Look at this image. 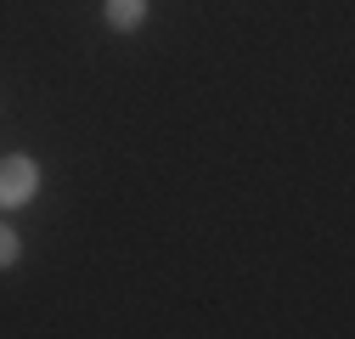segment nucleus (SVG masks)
Segmentation results:
<instances>
[{
  "label": "nucleus",
  "instance_id": "1",
  "mask_svg": "<svg viewBox=\"0 0 355 339\" xmlns=\"http://www.w3.org/2000/svg\"><path fill=\"white\" fill-rule=\"evenodd\" d=\"M34 187H40V164L34 158H0V204H6V209L28 204Z\"/></svg>",
  "mask_w": 355,
  "mask_h": 339
},
{
  "label": "nucleus",
  "instance_id": "2",
  "mask_svg": "<svg viewBox=\"0 0 355 339\" xmlns=\"http://www.w3.org/2000/svg\"><path fill=\"white\" fill-rule=\"evenodd\" d=\"M102 12H107L113 28L130 34V28H141V23H147V0H102Z\"/></svg>",
  "mask_w": 355,
  "mask_h": 339
},
{
  "label": "nucleus",
  "instance_id": "3",
  "mask_svg": "<svg viewBox=\"0 0 355 339\" xmlns=\"http://www.w3.org/2000/svg\"><path fill=\"white\" fill-rule=\"evenodd\" d=\"M17 254H23V243H17V232H12V226H0V266H12Z\"/></svg>",
  "mask_w": 355,
  "mask_h": 339
}]
</instances>
